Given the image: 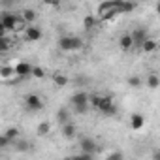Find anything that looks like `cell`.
Segmentation results:
<instances>
[{"instance_id":"9c48e42d","label":"cell","mask_w":160,"mask_h":160,"mask_svg":"<svg viewBox=\"0 0 160 160\" xmlns=\"http://www.w3.org/2000/svg\"><path fill=\"white\" fill-rule=\"evenodd\" d=\"M25 104H27V108L32 109V111H40V109L43 108V102H42V98H40L38 94H27V96H25Z\"/></svg>"},{"instance_id":"277c9868","label":"cell","mask_w":160,"mask_h":160,"mask_svg":"<svg viewBox=\"0 0 160 160\" xmlns=\"http://www.w3.org/2000/svg\"><path fill=\"white\" fill-rule=\"evenodd\" d=\"M58 47L60 51H77L83 47V40L79 36H62L58 40Z\"/></svg>"},{"instance_id":"9a60e30c","label":"cell","mask_w":160,"mask_h":160,"mask_svg":"<svg viewBox=\"0 0 160 160\" xmlns=\"http://www.w3.org/2000/svg\"><path fill=\"white\" fill-rule=\"evenodd\" d=\"M15 75V68L13 66H8V64H4L2 68H0V77L4 79V81H8L10 77H13Z\"/></svg>"},{"instance_id":"f546056e","label":"cell","mask_w":160,"mask_h":160,"mask_svg":"<svg viewBox=\"0 0 160 160\" xmlns=\"http://www.w3.org/2000/svg\"><path fill=\"white\" fill-rule=\"evenodd\" d=\"M89 83V79L87 77H83V75H79V77H75V85H79V87H83V85H87Z\"/></svg>"},{"instance_id":"52a82bcc","label":"cell","mask_w":160,"mask_h":160,"mask_svg":"<svg viewBox=\"0 0 160 160\" xmlns=\"http://www.w3.org/2000/svg\"><path fill=\"white\" fill-rule=\"evenodd\" d=\"M132 34V38H134V47H143V43L149 40V34H147V30L145 28H136V30H132L130 32Z\"/></svg>"},{"instance_id":"ac0fdd59","label":"cell","mask_w":160,"mask_h":160,"mask_svg":"<svg viewBox=\"0 0 160 160\" xmlns=\"http://www.w3.org/2000/svg\"><path fill=\"white\" fill-rule=\"evenodd\" d=\"M13 147H15L17 152H28V151L32 149V145H30L28 141H25V139H17V141L13 143Z\"/></svg>"},{"instance_id":"484cf974","label":"cell","mask_w":160,"mask_h":160,"mask_svg":"<svg viewBox=\"0 0 160 160\" xmlns=\"http://www.w3.org/2000/svg\"><path fill=\"white\" fill-rule=\"evenodd\" d=\"M128 85L134 87V89L141 87V77H139V75H128Z\"/></svg>"},{"instance_id":"8fae6325","label":"cell","mask_w":160,"mask_h":160,"mask_svg":"<svg viewBox=\"0 0 160 160\" xmlns=\"http://www.w3.org/2000/svg\"><path fill=\"white\" fill-rule=\"evenodd\" d=\"M143 124H145V117L141 113H132V117H130V128L132 130H141Z\"/></svg>"},{"instance_id":"d6a6232c","label":"cell","mask_w":160,"mask_h":160,"mask_svg":"<svg viewBox=\"0 0 160 160\" xmlns=\"http://www.w3.org/2000/svg\"><path fill=\"white\" fill-rule=\"evenodd\" d=\"M156 13L160 15V2H156Z\"/></svg>"},{"instance_id":"44dd1931","label":"cell","mask_w":160,"mask_h":160,"mask_svg":"<svg viewBox=\"0 0 160 160\" xmlns=\"http://www.w3.org/2000/svg\"><path fill=\"white\" fill-rule=\"evenodd\" d=\"M21 17H23V21L30 27V23L36 19V12L34 10H23V13H21Z\"/></svg>"},{"instance_id":"7a4b0ae2","label":"cell","mask_w":160,"mask_h":160,"mask_svg":"<svg viewBox=\"0 0 160 160\" xmlns=\"http://www.w3.org/2000/svg\"><path fill=\"white\" fill-rule=\"evenodd\" d=\"M70 102H72L75 113H79V115H85V113L89 111V108H91V96H89L85 91H77V92H73L72 98H70Z\"/></svg>"},{"instance_id":"ffe728a7","label":"cell","mask_w":160,"mask_h":160,"mask_svg":"<svg viewBox=\"0 0 160 160\" xmlns=\"http://www.w3.org/2000/svg\"><path fill=\"white\" fill-rule=\"evenodd\" d=\"M53 83H55L57 87H66V85H68V77H66L64 73H55V75H53Z\"/></svg>"},{"instance_id":"6da1fadb","label":"cell","mask_w":160,"mask_h":160,"mask_svg":"<svg viewBox=\"0 0 160 160\" xmlns=\"http://www.w3.org/2000/svg\"><path fill=\"white\" fill-rule=\"evenodd\" d=\"M91 108L98 109L102 115L106 117H113L117 113V106L109 96H100V94H92L91 96Z\"/></svg>"},{"instance_id":"3957f363","label":"cell","mask_w":160,"mask_h":160,"mask_svg":"<svg viewBox=\"0 0 160 160\" xmlns=\"http://www.w3.org/2000/svg\"><path fill=\"white\" fill-rule=\"evenodd\" d=\"M119 2L121 0H111V2H102L98 6V17L100 19H111L115 15H119Z\"/></svg>"},{"instance_id":"4dcf8cb0","label":"cell","mask_w":160,"mask_h":160,"mask_svg":"<svg viewBox=\"0 0 160 160\" xmlns=\"http://www.w3.org/2000/svg\"><path fill=\"white\" fill-rule=\"evenodd\" d=\"M10 145H12V143H10V141L6 139V136L2 134V136H0V147H2V149H6V147H10Z\"/></svg>"},{"instance_id":"cb8c5ba5","label":"cell","mask_w":160,"mask_h":160,"mask_svg":"<svg viewBox=\"0 0 160 160\" xmlns=\"http://www.w3.org/2000/svg\"><path fill=\"white\" fill-rule=\"evenodd\" d=\"M51 132V124L47 122V121H43V122H40V126H38V136H47Z\"/></svg>"},{"instance_id":"7c38bea8","label":"cell","mask_w":160,"mask_h":160,"mask_svg":"<svg viewBox=\"0 0 160 160\" xmlns=\"http://www.w3.org/2000/svg\"><path fill=\"white\" fill-rule=\"evenodd\" d=\"M119 45H121L122 51H130V49H134V38H132V34H124V36H121Z\"/></svg>"},{"instance_id":"7402d4cb","label":"cell","mask_w":160,"mask_h":160,"mask_svg":"<svg viewBox=\"0 0 160 160\" xmlns=\"http://www.w3.org/2000/svg\"><path fill=\"white\" fill-rule=\"evenodd\" d=\"M83 27H85V30H92V28L96 27V17H94V15H85Z\"/></svg>"},{"instance_id":"f1b7e54d","label":"cell","mask_w":160,"mask_h":160,"mask_svg":"<svg viewBox=\"0 0 160 160\" xmlns=\"http://www.w3.org/2000/svg\"><path fill=\"white\" fill-rule=\"evenodd\" d=\"M66 160H92V154H85V152H81V154L70 156V158H66Z\"/></svg>"},{"instance_id":"ba28073f","label":"cell","mask_w":160,"mask_h":160,"mask_svg":"<svg viewBox=\"0 0 160 160\" xmlns=\"http://www.w3.org/2000/svg\"><path fill=\"white\" fill-rule=\"evenodd\" d=\"M79 149H81V152H85V154H92V152L98 151V145H96V141L92 138H83L79 141Z\"/></svg>"},{"instance_id":"1f68e13d","label":"cell","mask_w":160,"mask_h":160,"mask_svg":"<svg viewBox=\"0 0 160 160\" xmlns=\"http://www.w3.org/2000/svg\"><path fill=\"white\" fill-rule=\"evenodd\" d=\"M152 160H160V149H154L152 151Z\"/></svg>"},{"instance_id":"5bb4252c","label":"cell","mask_w":160,"mask_h":160,"mask_svg":"<svg viewBox=\"0 0 160 160\" xmlns=\"http://www.w3.org/2000/svg\"><path fill=\"white\" fill-rule=\"evenodd\" d=\"M57 121H58V124H68V122H72L70 121V111L66 109V108H60L58 111H57Z\"/></svg>"},{"instance_id":"4316f807","label":"cell","mask_w":160,"mask_h":160,"mask_svg":"<svg viewBox=\"0 0 160 160\" xmlns=\"http://www.w3.org/2000/svg\"><path fill=\"white\" fill-rule=\"evenodd\" d=\"M32 77H36V79H43V77H45V70H43L42 66H34V70H32Z\"/></svg>"},{"instance_id":"603a6c76","label":"cell","mask_w":160,"mask_h":160,"mask_svg":"<svg viewBox=\"0 0 160 160\" xmlns=\"http://www.w3.org/2000/svg\"><path fill=\"white\" fill-rule=\"evenodd\" d=\"M156 47H158V43H156L154 40H151V38H149V40L143 43L141 51H143V53H152V51H156Z\"/></svg>"},{"instance_id":"8992f818","label":"cell","mask_w":160,"mask_h":160,"mask_svg":"<svg viewBox=\"0 0 160 160\" xmlns=\"http://www.w3.org/2000/svg\"><path fill=\"white\" fill-rule=\"evenodd\" d=\"M13 68H15V75H17L19 79H25V77L32 75V70H34V66H32L30 62H27V60H21V62H17Z\"/></svg>"},{"instance_id":"5b68a950","label":"cell","mask_w":160,"mask_h":160,"mask_svg":"<svg viewBox=\"0 0 160 160\" xmlns=\"http://www.w3.org/2000/svg\"><path fill=\"white\" fill-rule=\"evenodd\" d=\"M17 21H19V15L15 13H2V17H0V25H2L6 30H12L15 32V27H17Z\"/></svg>"},{"instance_id":"2e32d148","label":"cell","mask_w":160,"mask_h":160,"mask_svg":"<svg viewBox=\"0 0 160 160\" xmlns=\"http://www.w3.org/2000/svg\"><path fill=\"white\" fill-rule=\"evenodd\" d=\"M147 87H149L151 91H154V89L160 87V77H158L156 73H149V75H147Z\"/></svg>"},{"instance_id":"83f0119b","label":"cell","mask_w":160,"mask_h":160,"mask_svg":"<svg viewBox=\"0 0 160 160\" xmlns=\"http://www.w3.org/2000/svg\"><path fill=\"white\" fill-rule=\"evenodd\" d=\"M106 160H124V154L121 152V151H113V152H109L108 154V158Z\"/></svg>"},{"instance_id":"d4e9b609","label":"cell","mask_w":160,"mask_h":160,"mask_svg":"<svg viewBox=\"0 0 160 160\" xmlns=\"http://www.w3.org/2000/svg\"><path fill=\"white\" fill-rule=\"evenodd\" d=\"M10 47H12V40H10L8 36L0 38V51H2V53H6V51H8Z\"/></svg>"},{"instance_id":"30bf717a","label":"cell","mask_w":160,"mask_h":160,"mask_svg":"<svg viewBox=\"0 0 160 160\" xmlns=\"http://www.w3.org/2000/svg\"><path fill=\"white\" fill-rule=\"evenodd\" d=\"M25 40H27V42H38V40H42V30H40L38 27H34V25L27 27V30H25Z\"/></svg>"},{"instance_id":"4fadbf2b","label":"cell","mask_w":160,"mask_h":160,"mask_svg":"<svg viewBox=\"0 0 160 160\" xmlns=\"http://www.w3.org/2000/svg\"><path fill=\"white\" fill-rule=\"evenodd\" d=\"M75 134H77V126H75L73 122H68V124H64V126H62V136H64L66 139L75 138Z\"/></svg>"},{"instance_id":"d6986e66","label":"cell","mask_w":160,"mask_h":160,"mask_svg":"<svg viewBox=\"0 0 160 160\" xmlns=\"http://www.w3.org/2000/svg\"><path fill=\"white\" fill-rule=\"evenodd\" d=\"M134 8H136V4L126 2V0H121V2H119V13H130Z\"/></svg>"},{"instance_id":"e0dca14e","label":"cell","mask_w":160,"mask_h":160,"mask_svg":"<svg viewBox=\"0 0 160 160\" xmlns=\"http://www.w3.org/2000/svg\"><path fill=\"white\" fill-rule=\"evenodd\" d=\"M4 136H6V139H8V141L13 145V143L19 139V130H17L15 126H12V128H8V130L4 132Z\"/></svg>"}]
</instances>
